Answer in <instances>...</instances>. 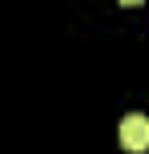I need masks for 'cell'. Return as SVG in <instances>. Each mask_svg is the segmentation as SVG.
<instances>
[{"instance_id": "7a4b0ae2", "label": "cell", "mask_w": 149, "mask_h": 154, "mask_svg": "<svg viewBox=\"0 0 149 154\" xmlns=\"http://www.w3.org/2000/svg\"><path fill=\"white\" fill-rule=\"evenodd\" d=\"M120 4H141V0H120Z\"/></svg>"}, {"instance_id": "6da1fadb", "label": "cell", "mask_w": 149, "mask_h": 154, "mask_svg": "<svg viewBox=\"0 0 149 154\" xmlns=\"http://www.w3.org/2000/svg\"><path fill=\"white\" fill-rule=\"evenodd\" d=\"M120 146L133 154H145L149 150V117H141V112H128L120 121Z\"/></svg>"}]
</instances>
